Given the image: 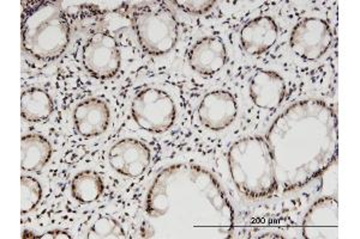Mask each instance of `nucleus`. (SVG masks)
I'll return each mask as SVG.
<instances>
[{
  "instance_id": "nucleus-22",
  "label": "nucleus",
  "mask_w": 360,
  "mask_h": 239,
  "mask_svg": "<svg viewBox=\"0 0 360 239\" xmlns=\"http://www.w3.org/2000/svg\"><path fill=\"white\" fill-rule=\"evenodd\" d=\"M39 238L42 239H70L71 235L68 232L62 231V230H53V231H49L40 235Z\"/></svg>"
},
{
  "instance_id": "nucleus-5",
  "label": "nucleus",
  "mask_w": 360,
  "mask_h": 239,
  "mask_svg": "<svg viewBox=\"0 0 360 239\" xmlns=\"http://www.w3.org/2000/svg\"><path fill=\"white\" fill-rule=\"evenodd\" d=\"M132 25L141 47L150 55H164L176 45L178 20L169 8L153 3L136 8Z\"/></svg>"
},
{
  "instance_id": "nucleus-19",
  "label": "nucleus",
  "mask_w": 360,
  "mask_h": 239,
  "mask_svg": "<svg viewBox=\"0 0 360 239\" xmlns=\"http://www.w3.org/2000/svg\"><path fill=\"white\" fill-rule=\"evenodd\" d=\"M88 238L95 239H119L125 238V231L119 221L108 217L101 215L95 220L90 227Z\"/></svg>"
},
{
  "instance_id": "nucleus-18",
  "label": "nucleus",
  "mask_w": 360,
  "mask_h": 239,
  "mask_svg": "<svg viewBox=\"0 0 360 239\" xmlns=\"http://www.w3.org/2000/svg\"><path fill=\"white\" fill-rule=\"evenodd\" d=\"M105 191V183L101 176L91 170L78 172L71 182V194L81 203L98 201Z\"/></svg>"
},
{
  "instance_id": "nucleus-2",
  "label": "nucleus",
  "mask_w": 360,
  "mask_h": 239,
  "mask_svg": "<svg viewBox=\"0 0 360 239\" xmlns=\"http://www.w3.org/2000/svg\"><path fill=\"white\" fill-rule=\"evenodd\" d=\"M266 142L278 191L299 189L335 161L339 149L335 111L319 100L298 102L275 120Z\"/></svg>"
},
{
  "instance_id": "nucleus-14",
  "label": "nucleus",
  "mask_w": 360,
  "mask_h": 239,
  "mask_svg": "<svg viewBox=\"0 0 360 239\" xmlns=\"http://www.w3.org/2000/svg\"><path fill=\"white\" fill-rule=\"evenodd\" d=\"M75 130L84 138H94L106 132L111 122V110L98 98H89L75 108Z\"/></svg>"
},
{
  "instance_id": "nucleus-13",
  "label": "nucleus",
  "mask_w": 360,
  "mask_h": 239,
  "mask_svg": "<svg viewBox=\"0 0 360 239\" xmlns=\"http://www.w3.org/2000/svg\"><path fill=\"white\" fill-rule=\"evenodd\" d=\"M249 95L255 106L264 110L278 109L286 95V83L274 71L259 69L251 77Z\"/></svg>"
},
{
  "instance_id": "nucleus-9",
  "label": "nucleus",
  "mask_w": 360,
  "mask_h": 239,
  "mask_svg": "<svg viewBox=\"0 0 360 239\" xmlns=\"http://www.w3.org/2000/svg\"><path fill=\"white\" fill-rule=\"evenodd\" d=\"M108 162L113 170L125 177H139L152 162L149 147L137 139L119 140L108 152Z\"/></svg>"
},
{
  "instance_id": "nucleus-16",
  "label": "nucleus",
  "mask_w": 360,
  "mask_h": 239,
  "mask_svg": "<svg viewBox=\"0 0 360 239\" xmlns=\"http://www.w3.org/2000/svg\"><path fill=\"white\" fill-rule=\"evenodd\" d=\"M52 157L51 142L39 134H27L21 139L22 170L39 171Z\"/></svg>"
},
{
  "instance_id": "nucleus-6",
  "label": "nucleus",
  "mask_w": 360,
  "mask_h": 239,
  "mask_svg": "<svg viewBox=\"0 0 360 239\" xmlns=\"http://www.w3.org/2000/svg\"><path fill=\"white\" fill-rule=\"evenodd\" d=\"M131 114L139 128L149 133H164L176 121V104L164 90L149 88L134 97Z\"/></svg>"
},
{
  "instance_id": "nucleus-4",
  "label": "nucleus",
  "mask_w": 360,
  "mask_h": 239,
  "mask_svg": "<svg viewBox=\"0 0 360 239\" xmlns=\"http://www.w3.org/2000/svg\"><path fill=\"white\" fill-rule=\"evenodd\" d=\"M22 48L34 59L56 60L69 45L70 27L62 6L39 1L22 15Z\"/></svg>"
},
{
  "instance_id": "nucleus-3",
  "label": "nucleus",
  "mask_w": 360,
  "mask_h": 239,
  "mask_svg": "<svg viewBox=\"0 0 360 239\" xmlns=\"http://www.w3.org/2000/svg\"><path fill=\"white\" fill-rule=\"evenodd\" d=\"M229 172L234 186L250 199H263L278 191L274 162L266 139L248 137L229 151Z\"/></svg>"
},
{
  "instance_id": "nucleus-11",
  "label": "nucleus",
  "mask_w": 360,
  "mask_h": 239,
  "mask_svg": "<svg viewBox=\"0 0 360 239\" xmlns=\"http://www.w3.org/2000/svg\"><path fill=\"white\" fill-rule=\"evenodd\" d=\"M303 235L307 239L339 238V203L334 198L317 200L303 221Z\"/></svg>"
},
{
  "instance_id": "nucleus-21",
  "label": "nucleus",
  "mask_w": 360,
  "mask_h": 239,
  "mask_svg": "<svg viewBox=\"0 0 360 239\" xmlns=\"http://www.w3.org/2000/svg\"><path fill=\"white\" fill-rule=\"evenodd\" d=\"M173 3L184 13L197 15V16L208 13L209 10L217 4V1H209V0H176Z\"/></svg>"
},
{
  "instance_id": "nucleus-12",
  "label": "nucleus",
  "mask_w": 360,
  "mask_h": 239,
  "mask_svg": "<svg viewBox=\"0 0 360 239\" xmlns=\"http://www.w3.org/2000/svg\"><path fill=\"white\" fill-rule=\"evenodd\" d=\"M188 65L202 76H213L221 71L227 62V49L217 36L202 37L190 49Z\"/></svg>"
},
{
  "instance_id": "nucleus-20",
  "label": "nucleus",
  "mask_w": 360,
  "mask_h": 239,
  "mask_svg": "<svg viewBox=\"0 0 360 239\" xmlns=\"http://www.w3.org/2000/svg\"><path fill=\"white\" fill-rule=\"evenodd\" d=\"M42 199V186L32 176L21 177V213L27 214L37 208Z\"/></svg>"
},
{
  "instance_id": "nucleus-8",
  "label": "nucleus",
  "mask_w": 360,
  "mask_h": 239,
  "mask_svg": "<svg viewBox=\"0 0 360 239\" xmlns=\"http://www.w3.org/2000/svg\"><path fill=\"white\" fill-rule=\"evenodd\" d=\"M333 42L332 29L326 20L309 17L300 20L291 33L292 50L304 60L315 61L323 57Z\"/></svg>"
},
{
  "instance_id": "nucleus-17",
  "label": "nucleus",
  "mask_w": 360,
  "mask_h": 239,
  "mask_svg": "<svg viewBox=\"0 0 360 239\" xmlns=\"http://www.w3.org/2000/svg\"><path fill=\"white\" fill-rule=\"evenodd\" d=\"M53 110V100L45 90L29 88L22 93L21 115L25 121H46L51 118Z\"/></svg>"
},
{
  "instance_id": "nucleus-15",
  "label": "nucleus",
  "mask_w": 360,
  "mask_h": 239,
  "mask_svg": "<svg viewBox=\"0 0 360 239\" xmlns=\"http://www.w3.org/2000/svg\"><path fill=\"white\" fill-rule=\"evenodd\" d=\"M278 29L271 17H256L240 30V46L249 55H261L276 43Z\"/></svg>"
},
{
  "instance_id": "nucleus-10",
  "label": "nucleus",
  "mask_w": 360,
  "mask_h": 239,
  "mask_svg": "<svg viewBox=\"0 0 360 239\" xmlns=\"http://www.w3.org/2000/svg\"><path fill=\"white\" fill-rule=\"evenodd\" d=\"M197 115L207 130L214 132L226 130L237 118V100L226 90H214L202 98Z\"/></svg>"
},
{
  "instance_id": "nucleus-7",
  "label": "nucleus",
  "mask_w": 360,
  "mask_h": 239,
  "mask_svg": "<svg viewBox=\"0 0 360 239\" xmlns=\"http://www.w3.org/2000/svg\"><path fill=\"white\" fill-rule=\"evenodd\" d=\"M82 64L86 72L98 79H110L118 74L122 54L118 42L107 32H96L82 48Z\"/></svg>"
},
{
  "instance_id": "nucleus-1",
  "label": "nucleus",
  "mask_w": 360,
  "mask_h": 239,
  "mask_svg": "<svg viewBox=\"0 0 360 239\" xmlns=\"http://www.w3.org/2000/svg\"><path fill=\"white\" fill-rule=\"evenodd\" d=\"M146 213L152 237L225 239L233 231V208L225 191L213 175L193 164H174L156 175Z\"/></svg>"
}]
</instances>
